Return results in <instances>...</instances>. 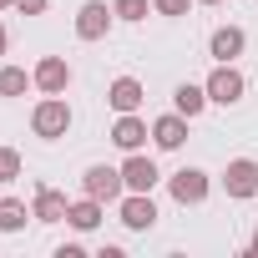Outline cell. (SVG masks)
<instances>
[{"instance_id":"25","label":"cell","mask_w":258,"mask_h":258,"mask_svg":"<svg viewBox=\"0 0 258 258\" xmlns=\"http://www.w3.org/2000/svg\"><path fill=\"white\" fill-rule=\"evenodd\" d=\"M0 11H16V0H0Z\"/></svg>"},{"instance_id":"17","label":"cell","mask_w":258,"mask_h":258,"mask_svg":"<svg viewBox=\"0 0 258 258\" xmlns=\"http://www.w3.org/2000/svg\"><path fill=\"white\" fill-rule=\"evenodd\" d=\"M26 218H31V208L21 198H0V233H21Z\"/></svg>"},{"instance_id":"13","label":"cell","mask_w":258,"mask_h":258,"mask_svg":"<svg viewBox=\"0 0 258 258\" xmlns=\"http://www.w3.org/2000/svg\"><path fill=\"white\" fill-rule=\"evenodd\" d=\"M66 208H71L66 192H56V187L41 182V187H36V203H31V218H36V223H66Z\"/></svg>"},{"instance_id":"4","label":"cell","mask_w":258,"mask_h":258,"mask_svg":"<svg viewBox=\"0 0 258 258\" xmlns=\"http://www.w3.org/2000/svg\"><path fill=\"white\" fill-rule=\"evenodd\" d=\"M208 187H213V177H208L203 167H177V172L167 177V192H172V203H182V208H198V203L208 198Z\"/></svg>"},{"instance_id":"24","label":"cell","mask_w":258,"mask_h":258,"mask_svg":"<svg viewBox=\"0 0 258 258\" xmlns=\"http://www.w3.org/2000/svg\"><path fill=\"white\" fill-rule=\"evenodd\" d=\"M6 46H11V36H6V26H0V56H6Z\"/></svg>"},{"instance_id":"20","label":"cell","mask_w":258,"mask_h":258,"mask_svg":"<svg viewBox=\"0 0 258 258\" xmlns=\"http://www.w3.org/2000/svg\"><path fill=\"white\" fill-rule=\"evenodd\" d=\"M21 167H26V162H21V152H16V147H0V182H16V177H21Z\"/></svg>"},{"instance_id":"22","label":"cell","mask_w":258,"mask_h":258,"mask_svg":"<svg viewBox=\"0 0 258 258\" xmlns=\"http://www.w3.org/2000/svg\"><path fill=\"white\" fill-rule=\"evenodd\" d=\"M16 11H21V16H46L51 0H16Z\"/></svg>"},{"instance_id":"15","label":"cell","mask_w":258,"mask_h":258,"mask_svg":"<svg viewBox=\"0 0 258 258\" xmlns=\"http://www.w3.org/2000/svg\"><path fill=\"white\" fill-rule=\"evenodd\" d=\"M101 208H106V203H96V198L81 192V198L66 208V223H71L76 233H91V228H101Z\"/></svg>"},{"instance_id":"21","label":"cell","mask_w":258,"mask_h":258,"mask_svg":"<svg viewBox=\"0 0 258 258\" xmlns=\"http://www.w3.org/2000/svg\"><path fill=\"white\" fill-rule=\"evenodd\" d=\"M187 6H192V0H152L157 16H187Z\"/></svg>"},{"instance_id":"1","label":"cell","mask_w":258,"mask_h":258,"mask_svg":"<svg viewBox=\"0 0 258 258\" xmlns=\"http://www.w3.org/2000/svg\"><path fill=\"white\" fill-rule=\"evenodd\" d=\"M31 132L46 137V142H56V137L71 132V106H66V96H41V101H36V111H31Z\"/></svg>"},{"instance_id":"7","label":"cell","mask_w":258,"mask_h":258,"mask_svg":"<svg viewBox=\"0 0 258 258\" xmlns=\"http://www.w3.org/2000/svg\"><path fill=\"white\" fill-rule=\"evenodd\" d=\"M147 137H152V126H147L137 111H116V121H111V142H116L121 152H142Z\"/></svg>"},{"instance_id":"3","label":"cell","mask_w":258,"mask_h":258,"mask_svg":"<svg viewBox=\"0 0 258 258\" xmlns=\"http://www.w3.org/2000/svg\"><path fill=\"white\" fill-rule=\"evenodd\" d=\"M81 192H86V198H96V203H121V192H126V182H121V167L91 162V167L81 172Z\"/></svg>"},{"instance_id":"19","label":"cell","mask_w":258,"mask_h":258,"mask_svg":"<svg viewBox=\"0 0 258 258\" xmlns=\"http://www.w3.org/2000/svg\"><path fill=\"white\" fill-rule=\"evenodd\" d=\"M111 11H116V21H126V26H137V21H147V0H111Z\"/></svg>"},{"instance_id":"12","label":"cell","mask_w":258,"mask_h":258,"mask_svg":"<svg viewBox=\"0 0 258 258\" xmlns=\"http://www.w3.org/2000/svg\"><path fill=\"white\" fill-rule=\"evenodd\" d=\"M243 46H248V36H243L238 26H218V31L208 36V56H213V61H238Z\"/></svg>"},{"instance_id":"8","label":"cell","mask_w":258,"mask_h":258,"mask_svg":"<svg viewBox=\"0 0 258 258\" xmlns=\"http://www.w3.org/2000/svg\"><path fill=\"white\" fill-rule=\"evenodd\" d=\"M31 76H36V86H41L46 96H61V91L71 86V61H66V56H41Z\"/></svg>"},{"instance_id":"10","label":"cell","mask_w":258,"mask_h":258,"mask_svg":"<svg viewBox=\"0 0 258 258\" xmlns=\"http://www.w3.org/2000/svg\"><path fill=\"white\" fill-rule=\"evenodd\" d=\"M121 223L132 228V233H147L157 223V203L152 192H121Z\"/></svg>"},{"instance_id":"6","label":"cell","mask_w":258,"mask_h":258,"mask_svg":"<svg viewBox=\"0 0 258 258\" xmlns=\"http://www.w3.org/2000/svg\"><path fill=\"white\" fill-rule=\"evenodd\" d=\"M111 21H116V11L106 6V0H86V6L76 11V36L81 41H106Z\"/></svg>"},{"instance_id":"11","label":"cell","mask_w":258,"mask_h":258,"mask_svg":"<svg viewBox=\"0 0 258 258\" xmlns=\"http://www.w3.org/2000/svg\"><path fill=\"white\" fill-rule=\"evenodd\" d=\"M152 142H157L162 152H177V147L187 142V116H182V111L157 116V121H152Z\"/></svg>"},{"instance_id":"9","label":"cell","mask_w":258,"mask_h":258,"mask_svg":"<svg viewBox=\"0 0 258 258\" xmlns=\"http://www.w3.org/2000/svg\"><path fill=\"white\" fill-rule=\"evenodd\" d=\"M157 162L152 157H142V152H126V162H121V182H126V192H152L157 187Z\"/></svg>"},{"instance_id":"5","label":"cell","mask_w":258,"mask_h":258,"mask_svg":"<svg viewBox=\"0 0 258 258\" xmlns=\"http://www.w3.org/2000/svg\"><path fill=\"white\" fill-rule=\"evenodd\" d=\"M223 192L228 198H238V203H248V198H258V162L253 157H233L228 167H223Z\"/></svg>"},{"instance_id":"2","label":"cell","mask_w":258,"mask_h":258,"mask_svg":"<svg viewBox=\"0 0 258 258\" xmlns=\"http://www.w3.org/2000/svg\"><path fill=\"white\" fill-rule=\"evenodd\" d=\"M203 86H208V101H218V106H238L243 91H248V81H243V71H238L233 61H218Z\"/></svg>"},{"instance_id":"23","label":"cell","mask_w":258,"mask_h":258,"mask_svg":"<svg viewBox=\"0 0 258 258\" xmlns=\"http://www.w3.org/2000/svg\"><path fill=\"white\" fill-rule=\"evenodd\" d=\"M248 253H253V258H258V228H253V238H248Z\"/></svg>"},{"instance_id":"18","label":"cell","mask_w":258,"mask_h":258,"mask_svg":"<svg viewBox=\"0 0 258 258\" xmlns=\"http://www.w3.org/2000/svg\"><path fill=\"white\" fill-rule=\"evenodd\" d=\"M26 86H36V76L26 66H0V96H21Z\"/></svg>"},{"instance_id":"14","label":"cell","mask_w":258,"mask_h":258,"mask_svg":"<svg viewBox=\"0 0 258 258\" xmlns=\"http://www.w3.org/2000/svg\"><path fill=\"white\" fill-rule=\"evenodd\" d=\"M106 101H111V111H137V106L147 101V91H142L137 76H116V81L106 86Z\"/></svg>"},{"instance_id":"16","label":"cell","mask_w":258,"mask_h":258,"mask_svg":"<svg viewBox=\"0 0 258 258\" xmlns=\"http://www.w3.org/2000/svg\"><path fill=\"white\" fill-rule=\"evenodd\" d=\"M203 106H208V86H192V81H182V86L172 91V111H182L187 121H192Z\"/></svg>"},{"instance_id":"26","label":"cell","mask_w":258,"mask_h":258,"mask_svg":"<svg viewBox=\"0 0 258 258\" xmlns=\"http://www.w3.org/2000/svg\"><path fill=\"white\" fill-rule=\"evenodd\" d=\"M198 6H223V0H198Z\"/></svg>"}]
</instances>
